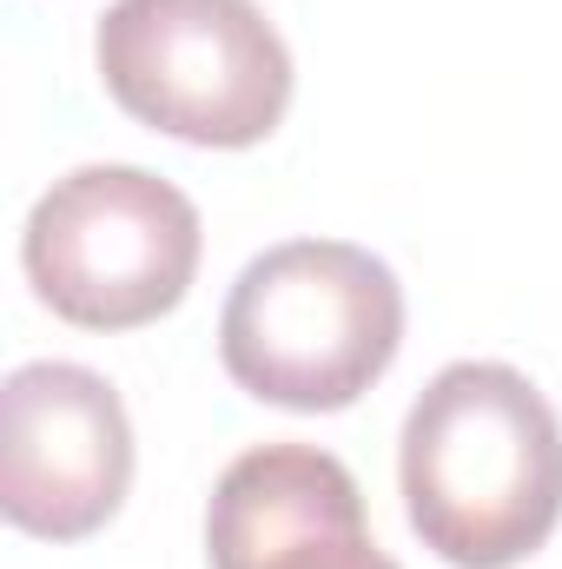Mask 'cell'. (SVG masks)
<instances>
[{
	"mask_svg": "<svg viewBox=\"0 0 562 569\" xmlns=\"http://www.w3.org/2000/svg\"><path fill=\"white\" fill-rule=\"evenodd\" d=\"M404 345L398 272L344 239H291L252 259L219 318V358L239 391L279 411L358 405Z\"/></svg>",
	"mask_w": 562,
	"mask_h": 569,
	"instance_id": "7a4b0ae2",
	"label": "cell"
},
{
	"mask_svg": "<svg viewBox=\"0 0 562 569\" xmlns=\"http://www.w3.org/2000/svg\"><path fill=\"white\" fill-rule=\"evenodd\" d=\"M358 530H364V497H358V477L331 450L259 443L212 490L205 557L212 569H279Z\"/></svg>",
	"mask_w": 562,
	"mask_h": 569,
	"instance_id": "8992f818",
	"label": "cell"
},
{
	"mask_svg": "<svg viewBox=\"0 0 562 569\" xmlns=\"http://www.w3.org/2000/svg\"><path fill=\"white\" fill-rule=\"evenodd\" d=\"M279 569H398V563L371 543V530H358V537H331V543H318V550H304Z\"/></svg>",
	"mask_w": 562,
	"mask_h": 569,
	"instance_id": "52a82bcc",
	"label": "cell"
},
{
	"mask_svg": "<svg viewBox=\"0 0 562 569\" xmlns=\"http://www.w3.org/2000/svg\"><path fill=\"white\" fill-rule=\"evenodd\" d=\"M404 510L456 569H510L562 517V425L510 365H450L404 418Z\"/></svg>",
	"mask_w": 562,
	"mask_h": 569,
	"instance_id": "6da1fadb",
	"label": "cell"
},
{
	"mask_svg": "<svg viewBox=\"0 0 562 569\" xmlns=\"http://www.w3.org/2000/svg\"><path fill=\"white\" fill-rule=\"evenodd\" d=\"M27 279L80 331L165 318L199 272V212L140 166H80L27 212Z\"/></svg>",
	"mask_w": 562,
	"mask_h": 569,
	"instance_id": "277c9868",
	"label": "cell"
},
{
	"mask_svg": "<svg viewBox=\"0 0 562 569\" xmlns=\"http://www.w3.org/2000/svg\"><path fill=\"white\" fill-rule=\"evenodd\" d=\"M133 425L87 365H20L0 391V510L13 530L80 543L127 503Z\"/></svg>",
	"mask_w": 562,
	"mask_h": 569,
	"instance_id": "5b68a950",
	"label": "cell"
},
{
	"mask_svg": "<svg viewBox=\"0 0 562 569\" xmlns=\"http://www.w3.org/2000/svg\"><path fill=\"white\" fill-rule=\"evenodd\" d=\"M100 80L152 133L259 146L291 107V53L252 0H113Z\"/></svg>",
	"mask_w": 562,
	"mask_h": 569,
	"instance_id": "3957f363",
	"label": "cell"
}]
</instances>
